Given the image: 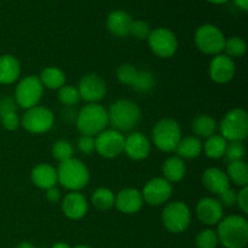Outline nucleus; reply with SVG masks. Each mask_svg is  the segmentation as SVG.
I'll use <instances>...</instances> for the list:
<instances>
[{
    "mask_svg": "<svg viewBox=\"0 0 248 248\" xmlns=\"http://www.w3.org/2000/svg\"><path fill=\"white\" fill-rule=\"evenodd\" d=\"M218 241L225 248H244L248 242V223L246 218L232 215L222 218L217 230Z\"/></svg>",
    "mask_w": 248,
    "mask_h": 248,
    "instance_id": "f257e3e1",
    "label": "nucleus"
},
{
    "mask_svg": "<svg viewBox=\"0 0 248 248\" xmlns=\"http://www.w3.org/2000/svg\"><path fill=\"white\" fill-rule=\"evenodd\" d=\"M140 120V109L135 102L128 99H119L114 102L108 110V121L113 130L119 132L132 131Z\"/></svg>",
    "mask_w": 248,
    "mask_h": 248,
    "instance_id": "f03ea898",
    "label": "nucleus"
},
{
    "mask_svg": "<svg viewBox=\"0 0 248 248\" xmlns=\"http://www.w3.org/2000/svg\"><path fill=\"white\" fill-rule=\"evenodd\" d=\"M108 111L103 106L89 103L80 110L77 118V127L82 136L99 135L108 125Z\"/></svg>",
    "mask_w": 248,
    "mask_h": 248,
    "instance_id": "7ed1b4c3",
    "label": "nucleus"
},
{
    "mask_svg": "<svg viewBox=\"0 0 248 248\" xmlns=\"http://www.w3.org/2000/svg\"><path fill=\"white\" fill-rule=\"evenodd\" d=\"M57 171V182L63 188L70 191H78L89 184V169L78 159H69L60 162Z\"/></svg>",
    "mask_w": 248,
    "mask_h": 248,
    "instance_id": "20e7f679",
    "label": "nucleus"
},
{
    "mask_svg": "<svg viewBox=\"0 0 248 248\" xmlns=\"http://www.w3.org/2000/svg\"><path fill=\"white\" fill-rule=\"evenodd\" d=\"M182 140L181 126L173 119H162L153 128V143L159 150L170 153L176 150Z\"/></svg>",
    "mask_w": 248,
    "mask_h": 248,
    "instance_id": "39448f33",
    "label": "nucleus"
},
{
    "mask_svg": "<svg viewBox=\"0 0 248 248\" xmlns=\"http://www.w3.org/2000/svg\"><path fill=\"white\" fill-rule=\"evenodd\" d=\"M220 136L229 142H242L248 135V115L241 108L225 114L219 125Z\"/></svg>",
    "mask_w": 248,
    "mask_h": 248,
    "instance_id": "423d86ee",
    "label": "nucleus"
},
{
    "mask_svg": "<svg viewBox=\"0 0 248 248\" xmlns=\"http://www.w3.org/2000/svg\"><path fill=\"white\" fill-rule=\"evenodd\" d=\"M196 47L206 55L217 56L224 50L225 38L218 27L213 24H202L195 31Z\"/></svg>",
    "mask_w": 248,
    "mask_h": 248,
    "instance_id": "0eeeda50",
    "label": "nucleus"
},
{
    "mask_svg": "<svg viewBox=\"0 0 248 248\" xmlns=\"http://www.w3.org/2000/svg\"><path fill=\"white\" fill-rule=\"evenodd\" d=\"M162 224L173 234H179L186 230L191 220V213L188 206L181 201H173L166 205L162 211Z\"/></svg>",
    "mask_w": 248,
    "mask_h": 248,
    "instance_id": "6e6552de",
    "label": "nucleus"
},
{
    "mask_svg": "<svg viewBox=\"0 0 248 248\" xmlns=\"http://www.w3.org/2000/svg\"><path fill=\"white\" fill-rule=\"evenodd\" d=\"M44 92V86L35 75H29L17 84L15 90V102L21 108L29 109L38 106Z\"/></svg>",
    "mask_w": 248,
    "mask_h": 248,
    "instance_id": "1a4fd4ad",
    "label": "nucleus"
},
{
    "mask_svg": "<svg viewBox=\"0 0 248 248\" xmlns=\"http://www.w3.org/2000/svg\"><path fill=\"white\" fill-rule=\"evenodd\" d=\"M55 123V115L52 111L45 107L35 106L27 109L26 114L21 120V125L26 131L34 135L45 133L52 128Z\"/></svg>",
    "mask_w": 248,
    "mask_h": 248,
    "instance_id": "9d476101",
    "label": "nucleus"
},
{
    "mask_svg": "<svg viewBox=\"0 0 248 248\" xmlns=\"http://www.w3.org/2000/svg\"><path fill=\"white\" fill-rule=\"evenodd\" d=\"M125 137L116 130H104L94 138V150L106 159H114L123 154Z\"/></svg>",
    "mask_w": 248,
    "mask_h": 248,
    "instance_id": "9b49d317",
    "label": "nucleus"
},
{
    "mask_svg": "<svg viewBox=\"0 0 248 248\" xmlns=\"http://www.w3.org/2000/svg\"><path fill=\"white\" fill-rule=\"evenodd\" d=\"M147 40L153 52L162 58L172 57L178 48V40L174 33L164 27L150 31Z\"/></svg>",
    "mask_w": 248,
    "mask_h": 248,
    "instance_id": "f8f14e48",
    "label": "nucleus"
},
{
    "mask_svg": "<svg viewBox=\"0 0 248 248\" xmlns=\"http://www.w3.org/2000/svg\"><path fill=\"white\" fill-rule=\"evenodd\" d=\"M172 190H173L172 184L165 178H161V177L153 178L149 182H147V184L143 188V201L152 206L164 205L171 198Z\"/></svg>",
    "mask_w": 248,
    "mask_h": 248,
    "instance_id": "ddd939ff",
    "label": "nucleus"
},
{
    "mask_svg": "<svg viewBox=\"0 0 248 248\" xmlns=\"http://www.w3.org/2000/svg\"><path fill=\"white\" fill-rule=\"evenodd\" d=\"M78 91L80 93V98L89 103H97L106 96L107 86L101 77L96 74H87L80 80Z\"/></svg>",
    "mask_w": 248,
    "mask_h": 248,
    "instance_id": "4468645a",
    "label": "nucleus"
},
{
    "mask_svg": "<svg viewBox=\"0 0 248 248\" xmlns=\"http://www.w3.org/2000/svg\"><path fill=\"white\" fill-rule=\"evenodd\" d=\"M235 75V63L227 55H217L210 64V77L217 84H227Z\"/></svg>",
    "mask_w": 248,
    "mask_h": 248,
    "instance_id": "2eb2a0df",
    "label": "nucleus"
},
{
    "mask_svg": "<svg viewBox=\"0 0 248 248\" xmlns=\"http://www.w3.org/2000/svg\"><path fill=\"white\" fill-rule=\"evenodd\" d=\"M196 215L203 224H218L223 218V206L217 199L203 198L196 205Z\"/></svg>",
    "mask_w": 248,
    "mask_h": 248,
    "instance_id": "dca6fc26",
    "label": "nucleus"
},
{
    "mask_svg": "<svg viewBox=\"0 0 248 248\" xmlns=\"http://www.w3.org/2000/svg\"><path fill=\"white\" fill-rule=\"evenodd\" d=\"M124 152L130 159L140 161L148 157L150 153V142L143 133L132 132L125 138Z\"/></svg>",
    "mask_w": 248,
    "mask_h": 248,
    "instance_id": "f3484780",
    "label": "nucleus"
},
{
    "mask_svg": "<svg viewBox=\"0 0 248 248\" xmlns=\"http://www.w3.org/2000/svg\"><path fill=\"white\" fill-rule=\"evenodd\" d=\"M142 193L135 188H125L115 196V206L120 212L126 215L137 213L143 206Z\"/></svg>",
    "mask_w": 248,
    "mask_h": 248,
    "instance_id": "a211bd4d",
    "label": "nucleus"
},
{
    "mask_svg": "<svg viewBox=\"0 0 248 248\" xmlns=\"http://www.w3.org/2000/svg\"><path fill=\"white\" fill-rule=\"evenodd\" d=\"M89 210V202L82 194L70 191L62 200V211L69 219H80Z\"/></svg>",
    "mask_w": 248,
    "mask_h": 248,
    "instance_id": "6ab92c4d",
    "label": "nucleus"
},
{
    "mask_svg": "<svg viewBox=\"0 0 248 248\" xmlns=\"http://www.w3.org/2000/svg\"><path fill=\"white\" fill-rule=\"evenodd\" d=\"M202 184L210 193L219 195L228 188H230V181L227 173L217 167L207 169L202 174Z\"/></svg>",
    "mask_w": 248,
    "mask_h": 248,
    "instance_id": "aec40b11",
    "label": "nucleus"
},
{
    "mask_svg": "<svg viewBox=\"0 0 248 248\" xmlns=\"http://www.w3.org/2000/svg\"><path fill=\"white\" fill-rule=\"evenodd\" d=\"M31 178L34 186L47 190L57 183V171L48 164H39L31 170Z\"/></svg>",
    "mask_w": 248,
    "mask_h": 248,
    "instance_id": "412c9836",
    "label": "nucleus"
},
{
    "mask_svg": "<svg viewBox=\"0 0 248 248\" xmlns=\"http://www.w3.org/2000/svg\"><path fill=\"white\" fill-rule=\"evenodd\" d=\"M21 64L12 55L0 56V85H11L18 80Z\"/></svg>",
    "mask_w": 248,
    "mask_h": 248,
    "instance_id": "4be33fe9",
    "label": "nucleus"
},
{
    "mask_svg": "<svg viewBox=\"0 0 248 248\" xmlns=\"http://www.w3.org/2000/svg\"><path fill=\"white\" fill-rule=\"evenodd\" d=\"M132 18L130 15L121 10L111 11L107 18V27L109 31L116 36H126L130 34Z\"/></svg>",
    "mask_w": 248,
    "mask_h": 248,
    "instance_id": "5701e85b",
    "label": "nucleus"
},
{
    "mask_svg": "<svg viewBox=\"0 0 248 248\" xmlns=\"http://www.w3.org/2000/svg\"><path fill=\"white\" fill-rule=\"evenodd\" d=\"M186 172V164L183 159L178 156H171L164 162L162 165V173L164 178L170 183L173 182H179L184 178Z\"/></svg>",
    "mask_w": 248,
    "mask_h": 248,
    "instance_id": "b1692460",
    "label": "nucleus"
},
{
    "mask_svg": "<svg viewBox=\"0 0 248 248\" xmlns=\"http://www.w3.org/2000/svg\"><path fill=\"white\" fill-rule=\"evenodd\" d=\"M174 152L181 159H196L202 152V143L198 137L182 138Z\"/></svg>",
    "mask_w": 248,
    "mask_h": 248,
    "instance_id": "393cba45",
    "label": "nucleus"
},
{
    "mask_svg": "<svg viewBox=\"0 0 248 248\" xmlns=\"http://www.w3.org/2000/svg\"><path fill=\"white\" fill-rule=\"evenodd\" d=\"M39 80L46 89L60 90L65 84V74L60 68L47 67L41 72Z\"/></svg>",
    "mask_w": 248,
    "mask_h": 248,
    "instance_id": "a878e982",
    "label": "nucleus"
},
{
    "mask_svg": "<svg viewBox=\"0 0 248 248\" xmlns=\"http://www.w3.org/2000/svg\"><path fill=\"white\" fill-rule=\"evenodd\" d=\"M193 131L198 138H210L211 136L216 135L217 131V123L215 119L210 115H199L193 121Z\"/></svg>",
    "mask_w": 248,
    "mask_h": 248,
    "instance_id": "bb28decb",
    "label": "nucleus"
},
{
    "mask_svg": "<svg viewBox=\"0 0 248 248\" xmlns=\"http://www.w3.org/2000/svg\"><path fill=\"white\" fill-rule=\"evenodd\" d=\"M227 176L229 181L234 182L236 186H247L248 184V166L244 160L229 162L227 169Z\"/></svg>",
    "mask_w": 248,
    "mask_h": 248,
    "instance_id": "cd10ccee",
    "label": "nucleus"
},
{
    "mask_svg": "<svg viewBox=\"0 0 248 248\" xmlns=\"http://www.w3.org/2000/svg\"><path fill=\"white\" fill-rule=\"evenodd\" d=\"M227 145L228 140L225 138H223L220 135H213L207 138L205 145H202V149L205 150L206 156L210 159H220L224 156Z\"/></svg>",
    "mask_w": 248,
    "mask_h": 248,
    "instance_id": "c85d7f7f",
    "label": "nucleus"
},
{
    "mask_svg": "<svg viewBox=\"0 0 248 248\" xmlns=\"http://www.w3.org/2000/svg\"><path fill=\"white\" fill-rule=\"evenodd\" d=\"M92 203L101 211H108L115 206V195L108 188H98L91 198Z\"/></svg>",
    "mask_w": 248,
    "mask_h": 248,
    "instance_id": "c756f323",
    "label": "nucleus"
},
{
    "mask_svg": "<svg viewBox=\"0 0 248 248\" xmlns=\"http://www.w3.org/2000/svg\"><path fill=\"white\" fill-rule=\"evenodd\" d=\"M224 51L227 56L230 58L241 57L246 52V43L240 36H232V38L225 40Z\"/></svg>",
    "mask_w": 248,
    "mask_h": 248,
    "instance_id": "7c9ffc66",
    "label": "nucleus"
},
{
    "mask_svg": "<svg viewBox=\"0 0 248 248\" xmlns=\"http://www.w3.org/2000/svg\"><path fill=\"white\" fill-rule=\"evenodd\" d=\"M73 153H74L73 145L68 140H57L52 147V156L60 162H64L67 160L73 159Z\"/></svg>",
    "mask_w": 248,
    "mask_h": 248,
    "instance_id": "2f4dec72",
    "label": "nucleus"
},
{
    "mask_svg": "<svg viewBox=\"0 0 248 248\" xmlns=\"http://www.w3.org/2000/svg\"><path fill=\"white\" fill-rule=\"evenodd\" d=\"M58 99L64 106H75L79 103L80 93L78 89L70 85H63L60 90H58Z\"/></svg>",
    "mask_w": 248,
    "mask_h": 248,
    "instance_id": "473e14b6",
    "label": "nucleus"
},
{
    "mask_svg": "<svg viewBox=\"0 0 248 248\" xmlns=\"http://www.w3.org/2000/svg\"><path fill=\"white\" fill-rule=\"evenodd\" d=\"M155 84V78L153 75V73H150L149 70H140L138 72L137 79H136L135 85H133V89L138 92H149L153 89Z\"/></svg>",
    "mask_w": 248,
    "mask_h": 248,
    "instance_id": "72a5a7b5",
    "label": "nucleus"
},
{
    "mask_svg": "<svg viewBox=\"0 0 248 248\" xmlns=\"http://www.w3.org/2000/svg\"><path fill=\"white\" fill-rule=\"evenodd\" d=\"M138 70L131 64H123L116 70V78L121 84H125L127 86H133L137 79Z\"/></svg>",
    "mask_w": 248,
    "mask_h": 248,
    "instance_id": "f704fd0d",
    "label": "nucleus"
},
{
    "mask_svg": "<svg viewBox=\"0 0 248 248\" xmlns=\"http://www.w3.org/2000/svg\"><path fill=\"white\" fill-rule=\"evenodd\" d=\"M198 248H216L218 245L217 232L212 229H205L198 234L195 239Z\"/></svg>",
    "mask_w": 248,
    "mask_h": 248,
    "instance_id": "c9c22d12",
    "label": "nucleus"
},
{
    "mask_svg": "<svg viewBox=\"0 0 248 248\" xmlns=\"http://www.w3.org/2000/svg\"><path fill=\"white\" fill-rule=\"evenodd\" d=\"M245 154H246V148L242 144V142H230L228 143L224 156L227 161L232 162L244 159Z\"/></svg>",
    "mask_w": 248,
    "mask_h": 248,
    "instance_id": "e433bc0d",
    "label": "nucleus"
},
{
    "mask_svg": "<svg viewBox=\"0 0 248 248\" xmlns=\"http://www.w3.org/2000/svg\"><path fill=\"white\" fill-rule=\"evenodd\" d=\"M150 27L144 21H132L130 28V34H132L136 39H148L150 34Z\"/></svg>",
    "mask_w": 248,
    "mask_h": 248,
    "instance_id": "4c0bfd02",
    "label": "nucleus"
},
{
    "mask_svg": "<svg viewBox=\"0 0 248 248\" xmlns=\"http://www.w3.org/2000/svg\"><path fill=\"white\" fill-rule=\"evenodd\" d=\"M0 123L7 131H15L19 127V118L17 111L0 114Z\"/></svg>",
    "mask_w": 248,
    "mask_h": 248,
    "instance_id": "58836bf2",
    "label": "nucleus"
},
{
    "mask_svg": "<svg viewBox=\"0 0 248 248\" xmlns=\"http://www.w3.org/2000/svg\"><path fill=\"white\" fill-rule=\"evenodd\" d=\"M236 196L237 193L232 188H228L223 193L219 194V202L222 206H227V207H232L236 203Z\"/></svg>",
    "mask_w": 248,
    "mask_h": 248,
    "instance_id": "ea45409f",
    "label": "nucleus"
},
{
    "mask_svg": "<svg viewBox=\"0 0 248 248\" xmlns=\"http://www.w3.org/2000/svg\"><path fill=\"white\" fill-rule=\"evenodd\" d=\"M79 150L84 154H91L94 150V137L91 136H81L78 140Z\"/></svg>",
    "mask_w": 248,
    "mask_h": 248,
    "instance_id": "a19ab883",
    "label": "nucleus"
},
{
    "mask_svg": "<svg viewBox=\"0 0 248 248\" xmlns=\"http://www.w3.org/2000/svg\"><path fill=\"white\" fill-rule=\"evenodd\" d=\"M236 203L239 205L240 210L247 215L248 213V188L247 186H244L241 190L239 191L236 196Z\"/></svg>",
    "mask_w": 248,
    "mask_h": 248,
    "instance_id": "79ce46f5",
    "label": "nucleus"
},
{
    "mask_svg": "<svg viewBox=\"0 0 248 248\" xmlns=\"http://www.w3.org/2000/svg\"><path fill=\"white\" fill-rule=\"evenodd\" d=\"M10 111H17V104L11 97H4L0 99V114L10 113Z\"/></svg>",
    "mask_w": 248,
    "mask_h": 248,
    "instance_id": "37998d69",
    "label": "nucleus"
},
{
    "mask_svg": "<svg viewBox=\"0 0 248 248\" xmlns=\"http://www.w3.org/2000/svg\"><path fill=\"white\" fill-rule=\"evenodd\" d=\"M46 199H47L50 202H58V201L61 200L60 189H57L56 186L47 189V190H46Z\"/></svg>",
    "mask_w": 248,
    "mask_h": 248,
    "instance_id": "c03bdc74",
    "label": "nucleus"
},
{
    "mask_svg": "<svg viewBox=\"0 0 248 248\" xmlns=\"http://www.w3.org/2000/svg\"><path fill=\"white\" fill-rule=\"evenodd\" d=\"M235 4L245 11L248 9V0H235Z\"/></svg>",
    "mask_w": 248,
    "mask_h": 248,
    "instance_id": "a18cd8bd",
    "label": "nucleus"
},
{
    "mask_svg": "<svg viewBox=\"0 0 248 248\" xmlns=\"http://www.w3.org/2000/svg\"><path fill=\"white\" fill-rule=\"evenodd\" d=\"M51 248H70V247H69V245L64 244V242H57V244L53 245Z\"/></svg>",
    "mask_w": 248,
    "mask_h": 248,
    "instance_id": "49530a36",
    "label": "nucleus"
},
{
    "mask_svg": "<svg viewBox=\"0 0 248 248\" xmlns=\"http://www.w3.org/2000/svg\"><path fill=\"white\" fill-rule=\"evenodd\" d=\"M16 248H35V247H34L31 244H29V242H21V244H19Z\"/></svg>",
    "mask_w": 248,
    "mask_h": 248,
    "instance_id": "de8ad7c7",
    "label": "nucleus"
},
{
    "mask_svg": "<svg viewBox=\"0 0 248 248\" xmlns=\"http://www.w3.org/2000/svg\"><path fill=\"white\" fill-rule=\"evenodd\" d=\"M210 2H213V4H224L228 0H208Z\"/></svg>",
    "mask_w": 248,
    "mask_h": 248,
    "instance_id": "09e8293b",
    "label": "nucleus"
},
{
    "mask_svg": "<svg viewBox=\"0 0 248 248\" xmlns=\"http://www.w3.org/2000/svg\"><path fill=\"white\" fill-rule=\"evenodd\" d=\"M74 248H90L89 246H85V245H80V246H77V247H74Z\"/></svg>",
    "mask_w": 248,
    "mask_h": 248,
    "instance_id": "8fccbe9b",
    "label": "nucleus"
}]
</instances>
